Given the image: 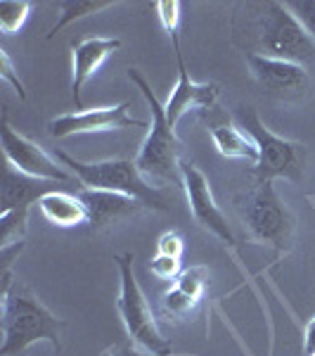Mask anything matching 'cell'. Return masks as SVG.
Segmentation results:
<instances>
[{
  "label": "cell",
  "mask_w": 315,
  "mask_h": 356,
  "mask_svg": "<svg viewBox=\"0 0 315 356\" xmlns=\"http://www.w3.org/2000/svg\"><path fill=\"white\" fill-rule=\"evenodd\" d=\"M150 273L157 275L159 280H173L178 278L182 273L180 271V259H173V257H164V254H157L154 259L150 261Z\"/></svg>",
  "instance_id": "obj_25"
},
{
  "label": "cell",
  "mask_w": 315,
  "mask_h": 356,
  "mask_svg": "<svg viewBox=\"0 0 315 356\" xmlns=\"http://www.w3.org/2000/svg\"><path fill=\"white\" fill-rule=\"evenodd\" d=\"M62 164L74 171V176L83 183L90 191H110L119 195H128V197L137 200L150 209L166 211L171 207V200L166 191L152 186L145 176L140 174L135 162L130 159H105V162H78V159L69 157L67 152L55 154Z\"/></svg>",
  "instance_id": "obj_4"
},
{
  "label": "cell",
  "mask_w": 315,
  "mask_h": 356,
  "mask_svg": "<svg viewBox=\"0 0 315 356\" xmlns=\"http://www.w3.org/2000/svg\"><path fill=\"white\" fill-rule=\"evenodd\" d=\"M291 10V15L301 22V26L306 29V33L313 38L315 43V0H289L284 3Z\"/></svg>",
  "instance_id": "obj_23"
},
{
  "label": "cell",
  "mask_w": 315,
  "mask_h": 356,
  "mask_svg": "<svg viewBox=\"0 0 315 356\" xmlns=\"http://www.w3.org/2000/svg\"><path fill=\"white\" fill-rule=\"evenodd\" d=\"M121 48V38H105V36H93L83 38L81 43H76L71 48V95L78 110L81 107V90L83 86L90 81V76L107 62V57Z\"/></svg>",
  "instance_id": "obj_13"
},
{
  "label": "cell",
  "mask_w": 315,
  "mask_h": 356,
  "mask_svg": "<svg viewBox=\"0 0 315 356\" xmlns=\"http://www.w3.org/2000/svg\"><path fill=\"white\" fill-rule=\"evenodd\" d=\"M26 221H28V207L5 211L0 214V247L8 250L12 245H22L26 235Z\"/></svg>",
  "instance_id": "obj_19"
},
{
  "label": "cell",
  "mask_w": 315,
  "mask_h": 356,
  "mask_svg": "<svg viewBox=\"0 0 315 356\" xmlns=\"http://www.w3.org/2000/svg\"><path fill=\"white\" fill-rule=\"evenodd\" d=\"M62 321L55 318L41 300L26 285L12 278V273H3V356H17L26 352L31 344L48 340L60 349Z\"/></svg>",
  "instance_id": "obj_1"
},
{
  "label": "cell",
  "mask_w": 315,
  "mask_h": 356,
  "mask_svg": "<svg viewBox=\"0 0 315 356\" xmlns=\"http://www.w3.org/2000/svg\"><path fill=\"white\" fill-rule=\"evenodd\" d=\"M112 5H114L112 0H62V3H57L60 19H57V24L50 29L48 36L53 38L57 31H62V29L67 24H71V22L81 19V17H88V15H95L105 8H112Z\"/></svg>",
  "instance_id": "obj_18"
},
{
  "label": "cell",
  "mask_w": 315,
  "mask_h": 356,
  "mask_svg": "<svg viewBox=\"0 0 315 356\" xmlns=\"http://www.w3.org/2000/svg\"><path fill=\"white\" fill-rule=\"evenodd\" d=\"M119 266V278H121V290H119V314H121L124 328L128 332L130 342L145 349L152 356H169L171 344L159 332V325L154 321L152 307L147 302L145 292L133 273V254H117L114 257Z\"/></svg>",
  "instance_id": "obj_6"
},
{
  "label": "cell",
  "mask_w": 315,
  "mask_h": 356,
  "mask_svg": "<svg viewBox=\"0 0 315 356\" xmlns=\"http://www.w3.org/2000/svg\"><path fill=\"white\" fill-rule=\"evenodd\" d=\"M0 140H3L5 162H10L17 171L33 178H43V181H71V174L62 169L60 164L43 150L38 143L28 140L19 131H15L3 117L0 122Z\"/></svg>",
  "instance_id": "obj_9"
},
{
  "label": "cell",
  "mask_w": 315,
  "mask_h": 356,
  "mask_svg": "<svg viewBox=\"0 0 315 356\" xmlns=\"http://www.w3.org/2000/svg\"><path fill=\"white\" fill-rule=\"evenodd\" d=\"M209 131H211V140H214L216 150H219L223 157L228 159H247V162H254L259 159V150H256L254 140L244 134L239 126H235L228 122L223 114L209 117Z\"/></svg>",
  "instance_id": "obj_16"
},
{
  "label": "cell",
  "mask_w": 315,
  "mask_h": 356,
  "mask_svg": "<svg viewBox=\"0 0 315 356\" xmlns=\"http://www.w3.org/2000/svg\"><path fill=\"white\" fill-rule=\"evenodd\" d=\"M171 38H173V45H176V57H178V83H176L173 90H171L164 110H166V119H169V124L176 126L182 119V114H187L190 110H204V112L216 110L219 86L192 81L190 72H187V67H185V60H182V53H180L178 33L171 36Z\"/></svg>",
  "instance_id": "obj_12"
},
{
  "label": "cell",
  "mask_w": 315,
  "mask_h": 356,
  "mask_svg": "<svg viewBox=\"0 0 315 356\" xmlns=\"http://www.w3.org/2000/svg\"><path fill=\"white\" fill-rule=\"evenodd\" d=\"M237 122L239 129L254 140L256 150H259L254 169L259 183H273L275 178H287L291 183L301 181L303 169H306V152L299 143L271 134L251 105H239Z\"/></svg>",
  "instance_id": "obj_5"
},
{
  "label": "cell",
  "mask_w": 315,
  "mask_h": 356,
  "mask_svg": "<svg viewBox=\"0 0 315 356\" xmlns=\"http://www.w3.org/2000/svg\"><path fill=\"white\" fill-rule=\"evenodd\" d=\"M50 191H55L53 181L26 176L22 171H17L10 162H5L3 193H0V214L19 209V207H31V202H38Z\"/></svg>",
  "instance_id": "obj_15"
},
{
  "label": "cell",
  "mask_w": 315,
  "mask_h": 356,
  "mask_svg": "<svg viewBox=\"0 0 315 356\" xmlns=\"http://www.w3.org/2000/svg\"><path fill=\"white\" fill-rule=\"evenodd\" d=\"M251 76L263 88V93L278 100H301L311 90V74L306 67L284 60H271L261 55H244Z\"/></svg>",
  "instance_id": "obj_10"
},
{
  "label": "cell",
  "mask_w": 315,
  "mask_h": 356,
  "mask_svg": "<svg viewBox=\"0 0 315 356\" xmlns=\"http://www.w3.org/2000/svg\"><path fill=\"white\" fill-rule=\"evenodd\" d=\"M180 186L185 188L194 221H197L204 231H209L211 235L223 240L225 245H235V235L230 231V226H228L225 214H223L221 207L216 204L214 193H211V186H209V178H206L202 174V169L194 162H190V159H182L180 162Z\"/></svg>",
  "instance_id": "obj_8"
},
{
  "label": "cell",
  "mask_w": 315,
  "mask_h": 356,
  "mask_svg": "<svg viewBox=\"0 0 315 356\" xmlns=\"http://www.w3.org/2000/svg\"><path fill=\"white\" fill-rule=\"evenodd\" d=\"M197 297L187 295L185 290H180L178 285H173L171 290H166L162 295V309L166 316H171V318H185V316H190L194 309L199 307Z\"/></svg>",
  "instance_id": "obj_20"
},
{
  "label": "cell",
  "mask_w": 315,
  "mask_h": 356,
  "mask_svg": "<svg viewBox=\"0 0 315 356\" xmlns=\"http://www.w3.org/2000/svg\"><path fill=\"white\" fill-rule=\"evenodd\" d=\"M105 356H145V354L137 352L133 344H114Z\"/></svg>",
  "instance_id": "obj_28"
},
{
  "label": "cell",
  "mask_w": 315,
  "mask_h": 356,
  "mask_svg": "<svg viewBox=\"0 0 315 356\" xmlns=\"http://www.w3.org/2000/svg\"><path fill=\"white\" fill-rule=\"evenodd\" d=\"M128 102L117 107H100V110H81L74 114H62L48 124L50 138H69L85 134H105V131H124V129H145L142 119H133L128 114Z\"/></svg>",
  "instance_id": "obj_11"
},
{
  "label": "cell",
  "mask_w": 315,
  "mask_h": 356,
  "mask_svg": "<svg viewBox=\"0 0 315 356\" xmlns=\"http://www.w3.org/2000/svg\"><path fill=\"white\" fill-rule=\"evenodd\" d=\"M38 209L53 226L74 228L88 223V209H85L81 195H69L62 191H50L38 200Z\"/></svg>",
  "instance_id": "obj_17"
},
{
  "label": "cell",
  "mask_w": 315,
  "mask_h": 356,
  "mask_svg": "<svg viewBox=\"0 0 315 356\" xmlns=\"http://www.w3.org/2000/svg\"><path fill=\"white\" fill-rule=\"evenodd\" d=\"M306 356H315V352H311V354H306Z\"/></svg>",
  "instance_id": "obj_30"
},
{
  "label": "cell",
  "mask_w": 315,
  "mask_h": 356,
  "mask_svg": "<svg viewBox=\"0 0 315 356\" xmlns=\"http://www.w3.org/2000/svg\"><path fill=\"white\" fill-rule=\"evenodd\" d=\"M154 10H157L162 26L171 33V36H176V33H178V24H180V3L178 0H159V3L154 5Z\"/></svg>",
  "instance_id": "obj_24"
},
{
  "label": "cell",
  "mask_w": 315,
  "mask_h": 356,
  "mask_svg": "<svg viewBox=\"0 0 315 356\" xmlns=\"http://www.w3.org/2000/svg\"><path fill=\"white\" fill-rule=\"evenodd\" d=\"M235 204L251 238L278 247V250H289L291 238H294V216L278 197L271 181L256 183L254 191L237 197Z\"/></svg>",
  "instance_id": "obj_7"
},
{
  "label": "cell",
  "mask_w": 315,
  "mask_h": 356,
  "mask_svg": "<svg viewBox=\"0 0 315 356\" xmlns=\"http://www.w3.org/2000/svg\"><path fill=\"white\" fill-rule=\"evenodd\" d=\"M176 285L180 290H185L187 295L197 297L202 300L204 292H206V285H209V271L204 266H192V268H185L178 278H176Z\"/></svg>",
  "instance_id": "obj_22"
},
{
  "label": "cell",
  "mask_w": 315,
  "mask_h": 356,
  "mask_svg": "<svg viewBox=\"0 0 315 356\" xmlns=\"http://www.w3.org/2000/svg\"><path fill=\"white\" fill-rule=\"evenodd\" d=\"M81 200L85 209H88V223L95 231H105L112 223L135 216L145 207L137 200L128 197V195H119L110 191H90V188H85L81 193Z\"/></svg>",
  "instance_id": "obj_14"
},
{
  "label": "cell",
  "mask_w": 315,
  "mask_h": 356,
  "mask_svg": "<svg viewBox=\"0 0 315 356\" xmlns=\"http://www.w3.org/2000/svg\"><path fill=\"white\" fill-rule=\"evenodd\" d=\"M31 13L28 0H3L0 3V31L15 33L24 26L26 17Z\"/></svg>",
  "instance_id": "obj_21"
},
{
  "label": "cell",
  "mask_w": 315,
  "mask_h": 356,
  "mask_svg": "<svg viewBox=\"0 0 315 356\" xmlns=\"http://www.w3.org/2000/svg\"><path fill=\"white\" fill-rule=\"evenodd\" d=\"M128 79L137 86V90H140L152 110L150 134H147L145 143H142L140 152L135 157L137 169L150 183L152 178L162 183H180V162L185 157H182V143L176 136V126L169 124L164 105L157 100V95L152 93V86L147 83V79L137 69H128Z\"/></svg>",
  "instance_id": "obj_3"
},
{
  "label": "cell",
  "mask_w": 315,
  "mask_h": 356,
  "mask_svg": "<svg viewBox=\"0 0 315 356\" xmlns=\"http://www.w3.org/2000/svg\"><path fill=\"white\" fill-rule=\"evenodd\" d=\"M0 79H3V81L12 83L19 97H26L24 83L19 81V76H17V72H15V67H12V60H10V55L5 53V50H0Z\"/></svg>",
  "instance_id": "obj_27"
},
{
  "label": "cell",
  "mask_w": 315,
  "mask_h": 356,
  "mask_svg": "<svg viewBox=\"0 0 315 356\" xmlns=\"http://www.w3.org/2000/svg\"><path fill=\"white\" fill-rule=\"evenodd\" d=\"M182 252H185V243H182V235L176 231L164 233L162 238L157 240V254L164 257H173V259H180Z\"/></svg>",
  "instance_id": "obj_26"
},
{
  "label": "cell",
  "mask_w": 315,
  "mask_h": 356,
  "mask_svg": "<svg viewBox=\"0 0 315 356\" xmlns=\"http://www.w3.org/2000/svg\"><path fill=\"white\" fill-rule=\"evenodd\" d=\"M306 340H303V352L306 354H311V352H315V318L308 323V328H306Z\"/></svg>",
  "instance_id": "obj_29"
},
{
  "label": "cell",
  "mask_w": 315,
  "mask_h": 356,
  "mask_svg": "<svg viewBox=\"0 0 315 356\" xmlns=\"http://www.w3.org/2000/svg\"><path fill=\"white\" fill-rule=\"evenodd\" d=\"M254 19L247 29V43L251 45L249 55L271 57V60L294 62L301 67H315V43L301 26V22L291 15L284 3L251 5Z\"/></svg>",
  "instance_id": "obj_2"
}]
</instances>
